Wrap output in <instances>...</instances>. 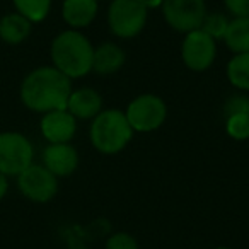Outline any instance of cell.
Listing matches in <instances>:
<instances>
[{"label": "cell", "instance_id": "obj_1", "mask_svg": "<svg viewBox=\"0 0 249 249\" xmlns=\"http://www.w3.org/2000/svg\"><path fill=\"white\" fill-rule=\"evenodd\" d=\"M70 94V79L55 67H43L31 72L21 87L22 103L39 113L67 109Z\"/></svg>", "mask_w": 249, "mask_h": 249}, {"label": "cell", "instance_id": "obj_2", "mask_svg": "<svg viewBox=\"0 0 249 249\" xmlns=\"http://www.w3.org/2000/svg\"><path fill=\"white\" fill-rule=\"evenodd\" d=\"M52 58L55 69L67 77H84L92 70L94 48L84 35L77 31H65L52 45Z\"/></svg>", "mask_w": 249, "mask_h": 249}, {"label": "cell", "instance_id": "obj_3", "mask_svg": "<svg viewBox=\"0 0 249 249\" xmlns=\"http://www.w3.org/2000/svg\"><path fill=\"white\" fill-rule=\"evenodd\" d=\"M133 128L126 114L118 109L103 111L90 124V142L99 152L116 154L132 140Z\"/></svg>", "mask_w": 249, "mask_h": 249}, {"label": "cell", "instance_id": "obj_4", "mask_svg": "<svg viewBox=\"0 0 249 249\" xmlns=\"http://www.w3.org/2000/svg\"><path fill=\"white\" fill-rule=\"evenodd\" d=\"M147 11L143 0H114L107 12L111 31L120 38H133L145 26Z\"/></svg>", "mask_w": 249, "mask_h": 249}, {"label": "cell", "instance_id": "obj_5", "mask_svg": "<svg viewBox=\"0 0 249 249\" xmlns=\"http://www.w3.org/2000/svg\"><path fill=\"white\" fill-rule=\"evenodd\" d=\"M126 120L137 132H152L157 130L166 120V104L160 97L143 94L133 99L126 109Z\"/></svg>", "mask_w": 249, "mask_h": 249}, {"label": "cell", "instance_id": "obj_6", "mask_svg": "<svg viewBox=\"0 0 249 249\" xmlns=\"http://www.w3.org/2000/svg\"><path fill=\"white\" fill-rule=\"evenodd\" d=\"M162 12L173 29L191 33L201 28L207 7L205 0H162Z\"/></svg>", "mask_w": 249, "mask_h": 249}, {"label": "cell", "instance_id": "obj_7", "mask_svg": "<svg viewBox=\"0 0 249 249\" xmlns=\"http://www.w3.org/2000/svg\"><path fill=\"white\" fill-rule=\"evenodd\" d=\"M33 162V145L19 133H0V173L21 174Z\"/></svg>", "mask_w": 249, "mask_h": 249}, {"label": "cell", "instance_id": "obj_8", "mask_svg": "<svg viewBox=\"0 0 249 249\" xmlns=\"http://www.w3.org/2000/svg\"><path fill=\"white\" fill-rule=\"evenodd\" d=\"M181 53L188 69L203 72L215 60V53H217L215 39L201 29H195L188 33V36L184 38Z\"/></svg>", "mask_w": 249, "mask_h": 249}, {"label": "cell", "instance_id": "obj_9", "mask_svg": "<svg viewBox=\"0 0 249 249\" xmlns=\"http://www.w3.org/2000/svg\"><path fill=\"white\" fill-rule=\"evenodd\" d=\"M19 188L28 198L35 201H48L58 190L56 176L43 166H29L19 174Z\"/></svg>", "mask_w": 249, "mask_h": 249}, {"label": "cell", "instance_id": "obj_10", "mask_svg": "<svg viewBox=\"0 0 249 249\" xmlns=\"http://www.w3.org/2000/svg\"><path fill=\"white\" fill-rule=\"evenodd\" d=\"M75 116L67 109L48 111L41 121V132L52 143H67L75 133Z\"/></svg>", "mask_w": 249, "mask_h": 249}, {"label": "cell", "instance_id": "obj_11", "mask_svg": "<svg viewBox=\"0 0 249 249\" xmlns=\"http://www.w3.org/2000/svg\"><path fill=\"white\" fill-rule=\"evenodd\" d=\"M43 160L46 169L55 176H69L77 169L79 156H77V150L69 143H52L50 147H46Z\"/></svg>", "mask_w": 249, "mask_h": 249}, {"label": "cell", "instance_id": "obj_12", "mask_svg": "<svg viewBox=\"0 0 249 249\" xmlns=\"http://www.w3.org/2000/svg\"><path fill=\"white\" fill-rule=\"evenodd\" d=\"M101 106H103V99L99 92H96L94 89H79L70 94L67 111L75 118L87 120V118L97 116L101 113Z\"/></svg>", "mask_w": 249, "mask_h": 249}, {"label": "cell", "instance_id": "obj_13", "mask_svg": "<svg viewBox=\"0 0 249 249\" xmlns=\"http://www.w3.org/2000/svg\"><path fill=\"white\" fill-rule=\"evenodd\" d=\"M124 63V52L118 45L113 43H104L99 48L94 50L92 58V70L103 75L114 73L123 67Z\"/></svg>", "mask_w": 249, "mask_h": 249}, {"label": "cell", "instance_id": "obj_14", "mask_svg": "<svg viewBox=\"0 0 249 249\" xmlns=\"http://www.w3.org/2000/svg\"><path fill=\"white\" fill-rule=\"evenodd\" d=\"M97 14L96 0H65L63 19L72 28H84L90 24Z\"/></svg>", "mask_w": 249, "mask_h": 249}, {"label": "cell", "instance_id": "obj_15", "mask_svg": "<svg viewBox=\"0 0 249 249\" xmlns=\"http://www.w3.org/2000/svg\"><path fill=\"white\" fill-rule=\"evenodd\" d=\"M29 31H31V21L21 14H9L0 21V38L11 45H18L26 39Z\"/></svg>", "mask_w": 249, "mask_h": 249}, {"label": "cell", "instance_id": "obj_16", "mask_svg": "<svg viewBox=\"0 0 249 249\" xmlns=\"http://www.w3.org/2000/svg\"><path fill=\"white\" fill-rule=\"evenodd\" d=\"M224 39L235 55L249 53V18H235L229 22Z\"/></svg>", "mask_w": 249, "mask_h": 249}, {"label": "cell", "instance_id": "obj_17", "mask_svg": "<svg viewBox=\"0 0 249 249\" xmlns=\"http://www.w3.org/2000/svg\"><path fill=\"white\" fill-rule=\"evenodd\" d=\"M227 77L237 89L249 90V53H237L229 62Z\"/></svg>", "mask_w": 249, "mask_h": 249}, {"label": "cell", "instance_id": "obj_18", "mask_svg": "<svg viewBox=\"0 0 249 249\" xmlns=\"http://www.w3.org/2000/svg\"><path fill=\"white\" fill-rule=\"evenodd\" d=\"M19 14L33 22L43 21L52 5V0H14Z\"/></svg>", "mask_w": 249, "mask_h": 249}, {"label": "cell", "instance_id": "obj_19", "mask_svg": "<svg viewBox=\"0 0 249 249\" xmlns=\"http://www.w3.org/2000/svg\"><path fill=\"white\" fill-rule=\"evenodd\" d=\"M227 133L235 140L249 139V114H234L225 118Z\"/></svg>", "mask_w": 249, "mask_h": 249}, {"label": "cell", "instance_id": "obj_20", "mask_svg": "<svg viewBox=\"0 0 249 249\" xmlns=\"http://www.w3.org/2000/svg\"><path fill=\"white\" fill-rule=\"evenodd\" d=\"M229 21L222 14L215 12V14H207L203 19V24H201V31H205L207 35H210L213 39L224 38L225 31H227Z\"/></svg>", "mask_w": 249, "mask_h": 249}, {"label": "cell", "instance_id": "obj_21", "mask_svg": "<svg viewBox=\"0 0 249 249\" xmlns=\"http://www.w3.org/2000/svg\"><path fill=\"white\" fill-rule=\"evenodd\" d=\"M225 118L234 116V114H249V97L244 94L231 96L224 104Z\"/></svg>", "mask_w": 249, "mask_h": 249}, {"label": "cell", "instance_id": "obj_22", "mask_svg": "<svg viewBox=\"0 0 249 249\" xmlns=\"http://www.w3.org/2000/svg\"><path fill=\"white\" fill-rule=\"evenodd\" d=\"M106 249H139V246H137V241L130 234L120 232V234L111 235L106 244Z\"/></svg>", "mask_w": 249, "mask_h": 249}, {"label": "cell", "instance_id": "obj_23", "mask_svg": "<svg viewBox=\"0 0 249 249\" xmlns=\"http://www.w3.org/2000/svg\"><path fill=\"white\" fill-rule=\"evenodd\" d=\"M225 7L235 18H249V0H224Z\"/></svg>", "mask_w": 249, "mask_h": 249}, {"label": "cell", "instance_id": "obj_24", "mask_svg": "<svg viewBox=\"0 0 249 249\" xmlns=\"http://www.w3.org/2000/svg\"><path fill=\"white\" fill-rule=\"evenodd\" d=\"M5 191H7V179H5V174L0 173V200L5 195Z\"/></svg>", "mask_w": 249, "mask_h": 249}, {"label": "cell", "instance_id": "obj_25", "mask_svg": "<svg viewBox=\"0 0 249 249\" xmlns=\"http://www.w3.org/2000/svg\"><path fill=\"white\" fill-rule=\"evenodd\" d=\"M143 4L147 5V9H154L162 5V0H143Z\"/></svg>", "mask_w": 249, "mask_h": 249}, {"label": "cell", "instance_id": "obj_26", "mask_svg": "<svg viewBox=\"0 0 249 249\" xmlns=\"http://www.w3.org/2000/svg\"><path fill=\"white\" fill-rule=\"evenodd\" d=\"M217 249H229V248H217Z\"/></svg>", "mask_w": 249, "mask_h": 249}]
</instances>
